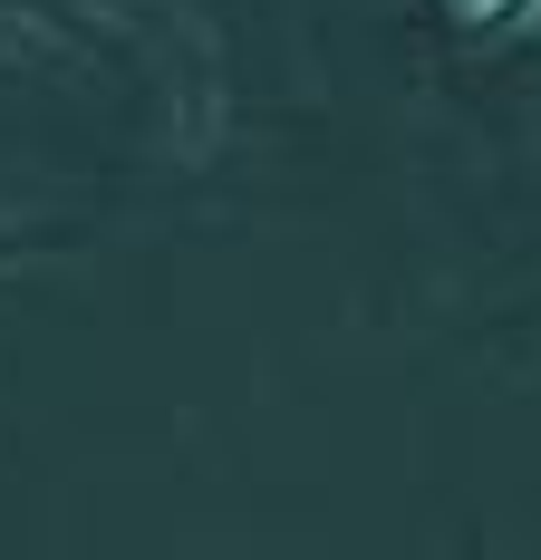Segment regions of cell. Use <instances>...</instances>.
<instances>
[{"label":"cell","mask_w":541,"mask_h":560,"mask_svg":"<svg viewBox=\"0 0 541 560\" xmlns=\"http://www.w3.org/2000/svg\"><path fill=\"white\" fill-rule=\"evenodd\" d=\"M454 20H493V10H513V0H445Z\"/></svg>","instance_id":"6da1fadb"}]
</instances>
